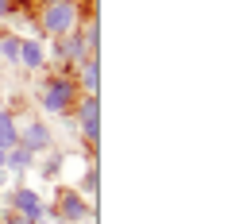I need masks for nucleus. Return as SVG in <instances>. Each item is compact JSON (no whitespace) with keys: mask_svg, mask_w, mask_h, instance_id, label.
Here are the masks:
<instances>
[{"mask_svg":"<svg viewBox=\"0 0 251 224\" xmlns=\"http://www.w3.org/2000/svg\"><path fill=\"white\" fill-rule=\"evenodd\" d=\"M77 81L70 74H50L43 85H39V108L47 116H70L74 104H77Z\"/></svg>","mask_w":251,"mask_h":224,"instance_id":"f257e3e1","label":"nucleus"},{"mask_svg":"<svg viewBox=\"0 0 251 224\" xmlns=\"http://www.w3.org/2000/svg\"><path fill=\"white\" fill-rule=\"evenodd\" d=\"M77 24H81V4L77 0H47L43 12H39V27L50 39H62V35L77 31Z\"/></svg>","mask_w":251,"mask_h":224,"instance_id":"f03ea898","label":"nucleus"},{"mask_svg":"<svg viewBox=\"0 0 251 224\" xmlns=\"http://www.w3.org/2000/svg\"><path fill=\"white\" fill-rule=\"evenodd\" d=\"M74 131L89 147L100 143V97H77V104H74Z\"/></svg>","mask_w":251,"mask_h":224,"instance_id":"7ed1b4c3","label":"nucleus"},{"mask_svg":"<svg viewBox=\"0 0 251 224\" xmlns=\"http://www.w3.org/2000/svg\"><path fill=\"white\" fill-rule=\"evenodd\" d=\"M4 205H8V213L24 217V221H35V217H43V213H47L43 193L31 190V186H16V190H8V193H4Z\"/></svg>","mask_w":251,"mask_h":224,"instance_id":"20e7f679","label":"nucleus"},{"mask_svg":"<svg viewBox=\"0 0 251 224\" xmlns=\"http://www.w3.org/2000/svg\"><path fill=\"white\" fill-rule=\"evenodd\" d=\"M54 217L62 224H85V221H93V201L81 197L77 190H62L58 201H54Z\"/></svg>","mask_w":251,"mask_h":224,"instance_id":"39448f33","label":"nucleus"},{"mask_svg":"<svg viewBox=\"0 0 251 224\" xmlns=\"http://www.w3.org/2000/svg\"><path fill=\"white\" fill-rule=\"evenodd\" d=\"M85 58H97V54L89 50V43L81 39V31H70V35H62V39H54V62L58 66L77 70Z\"/></svg>","mask_w":251,"mask_h":224,"instance_id":"423d86ee","label":"nucleus"},{"mask_svg":"<svg viewBox=\"0 0 251 224\" xmlns=\"http://www.w3.org/2000/svg\"><path fill=\"white\" fill-rule=\"evenodd\" d=\"M20 143H24L31 155H43V151L54 147V131H50L47 120H27V124L20 128Z\"/></svg>","mask_w":251,"mask_h":224,"instance_id":"0eeeda50","label":"nucleus"},{"mask_svg":"<svg viewBox=\"0 0 251 224\" xmlns=\"http://www.w3.org/2000/svg\"><path fill=\"white\" fill-rule=\"evenodd\" d=\"M47 62H50V54H47V43L43 39H24L20 43V58H16V66L20 70H27V74H39V70H47Z\"/></svg>","mask_w":251,"mask_h":224,"instance_id":"6e6552de","label":"nucleus"},{"mask_svg":"<svg viewBox=\"0 0 251 224\" xmlns=\"http://www.w3.org/2000/svg\"><path fill=\"white\" fill-rule=\"evenodd\" d=\"M74 81H77V93L81 97H100V62L85 58V62L74 70Z\"/></svg>","mask_w":251,"mask_h":224,"instance_id":"1a4fd4ad","label":"nucleus"},{"mask_svg":"<svg viewBox=\"0 0 251 224\" xmlns=\"http://www.w3.org/2000/svg\"><path fill=\"white\" fill-rule=\"evenodd\" d=\"M31 166H35V155L24 147V143H16V147H8V151H4V170H8V174L24 178Z\"/></svg>","mask_w":251,"mask_h":224,"instance_id":"9d476101","label":"nucleus"},{"mask_svg":"<svg viewBox=\"0 0 251 224\" xmlns=\"http://www.w3.org/2000/svg\"><path fill=\"white\" fill-rule=\"evenodd\" d=\"M62 166H66V155L58 151V147H50V151H43V155H35V170L50 182V178H58L62 174Z\"/></svg>","mask_w":251,"mask_h":224,"instance_id":"9b49d317","label":"nucleus"},{"mask_svg":"<svg viewBox=\"0 0 251 224\" xmlns=\"http://www.w3.org/2000/svg\"><path fill=\"white\" fill-rule=\"evenodd\" d=\"M77 193L89 197V201H97V193H100V166H97V159L85 162V170H81V178H77Z\"/></svg>","mask_w":251,"mask_h":224,"instance_id":"f8f14e48","label":"nucleus"},{"mask_svg":"<svg viewBox=\"0 0 251 224\" xmlns=\"http://www.w3.org/2000/svg\"><path fill=\"white\" fill-rule=\"evenodd\" d=\"M16 143H20V120H16L12 108H0V147L8 151V147H16Z\"/></svg>","mask_w":251,"mask_h":224,"instance_id":"ddd939ff","label":"nucleus"},{"mask_svg":"<svg viewBox=\"0 0 251 224\" xmlns=\"http://www.w3.org/2000/svg\"><path fill=\"white\" fill-rule=\"evenodd\" d=\"M20 43H24V39H20V35H0V62H12L16 66V58H20Z\"/></svg>","mask_w":251,"mask_h":224,"instance_id":"4468645a","label":"nucleus"},{"mask_svg":"<svg viewBox=\"0 0 251 224\" xmlns=\"http://www.w3.org/2000/svg\"><path fill=\"white\" fill-rule=\"evenodd\" d=\"M81 39H85V43H89V50H100V20H97V12L93 16H89V20H85V27H81Z\"/></svg>","mask_w":251,"mask_h":224,"instance_id":"2eb2a0df","label":"nucleus"},{"mask_svg":"<svg viewBox=\"0 0 251 224\" xmlns=\"http://www.w3.org/2000/svg\"><path fill=\"white\" fill-rule=\"evenodd\" d=\"M31 224H62V221H58V217H54V209L47 205V213H43V217H35Z\"/></svg>","mask_w":251,"mask_h":224,"instance_id":"dca6fc26","label":"nucleus"},{"mask_svg":"<svg viewBox=\"0 0 251 224\" xmlns=\"http://www.w3.org/2000/svg\"><path fill=\"white\" fill-rule=\"evenodd\" d=\"M8 16H16V0H0V20H8Z\"/></svg>","mask_w":251,"mask_h":224,"instance_id":"f3484780","label":"nucleus"},{"mask_svg":"<svg viewBox=\"0 0 251 224\" xmlns=\"http://www.w3.org/2000/svg\"><path fill=\"white\" fill-rule=\"evenodd\" d=\"M0 224H31V221H24V217H16V213H8V217H4Z\"/></svg>","mask_w":251,"mask_h":224,"instance_id":"a211bd4d","label":"nucleus"},{"mask_svg":"<svg viewBox=\"0 0 251 224\" xmlns=\"http://www.w3.org/2000/svg\"><path fill=\"white\" fill-rule=\"evenodd\" d=\"M0 170H4V147H0Z\"/></svg>","mask_w":251,"mask_h":224,"instance_id":"6ab92c4d","label":"nucleus"},{"mask_svg":"<svg viewBox=\"0 0 251 224\" xmlns=\"http://www.w3.org/2000/svg\"><path fill=\"white\" fill-rule=\"evenodd\" d=\"M85 224H97V217H93V221H85Z\"/></svg>","mask_w":251,"mask_h":224,"instance_id":"aec40b11","label":"nucleus"}]
</instances>
